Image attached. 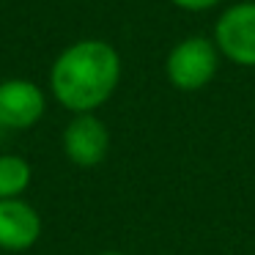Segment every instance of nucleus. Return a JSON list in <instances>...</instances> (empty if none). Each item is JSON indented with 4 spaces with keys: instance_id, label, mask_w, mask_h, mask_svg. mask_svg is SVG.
I'll use <instances>...</instances> for the list:
<instances>
[{
    "instance_id": "obj_4",
    "label": "nucleus",
    "mask_w": 255,
    "mask_h": 255,
    "mask_svg": "<svg viewBox=\"0 0 255 255\" xmlns=\"http://www.w3.org/2000/svg\"><path fill=\"white\" fill-rule=\"evenodd\" d=\"M110 151V129L94 113H77L63 129V154L77 167H96Z\"/></svg>"
},
{
    "instance_id": "obj_5",
    "label": "nucleus",
    "mask_w": 255,
    "mask_h": 255,
    "mask_svg": "<svg viewBox=\"0 0 255 255\" xmlns=\"http://www.w3.org/2000/svg\"><path fill=\"white\" fill-rule=\"evenodd\" d=\"M47 99L33 80H3L0 83V127L30 129L44 118Z\"/></svg>"
},
{
    "instance_id": "obj_8",
    "label": "nucleus",
    "mask_w": 255,
    "mask_h": 255,
    "mask_svg": "<svg viewBox=\"0 0 255 255\" xmlns=\"http://www.w3.org/2000/svg\"><path fill=\"white\" fill-rule=\"evenodd\" d=\"M170 3L184 8V11H209V8L220 6L222 0H170Z\"/></svg>"
},
{
    "instance_id": "obj_1",
    "label": "nucleus",
    "mask_w": 255,
    "mask_h": 255,
    "mask_svg": "<svg viewBox=\"0 0 255 255\" xmlns=\"http://www.w3.org/2000/svg\"><path fill=\"white\" fill-rule=\"evenodd\" d=\"M121 83V55L110 41L83 39L69 44L50 69V88L58 105L77 113H94Z\"/></svg>"
},
{
    "instance_id": "obj_2",
    "label": "nucleus",
    "mask_w": 255,
    "mask_h": 255,
    "mask_svg": "<svg viewBox=\"0 0 255 255\" xmlns=\"http://www.w3.org/2000/svg\"><path fill=\"white\" fill-rule=\"evenodd\" d=\"M220 66V50L206 36L181 39L165 61V74L178 91H200L214 80Z\"/></svg>"
},
{
    "instance_id": "obj_9",
    "label": "nucleus",
    "mask_w": 255,
    "mask_h": 255,
    "mask_svg": "<svg viewBox=\"0 0 255 255\" xmlns=\"http://www.w3.org/2000/svg\"><path fill=\"white\" fill-rule=\"evenodd\" d=\"M99 255H124V253H118V250H107V253H99Z\"/></svg>"
},
{
    "instance_id": "obj_3",
    "label": "nucleus",
    "mask_w": 255,
    "mask_h": 255,
    "mask_svg": "<svg viewBox=\"0 0 255 255\" xmlns=\"http://www.w3.org/2000/svg\"><path fill=\"white\" fill-rule=\"evenodd\" d=\"M214 44L236 66H255V0L233 3L220 14Z\"/></svg>"
},
{
    "instance_id": "obj_7",
    "label": "nucleus",
    "mask_w": 255,
    "mask_h": 255,
    "mask_svg": "<svg viewBox=\"0 0 255 255\" xmlns=\"http://www.w3.org/2000/svg\"><path fill=\"white\" fill-rule=\"evenodd\" d=\"M30 162L19 154H0V200L22 198L30 187Z\"/></svg>"
},
{
    "instance_id": "obj_6",
    "label": "nucleus",
    "mask_w": 255,
    "mask_h": 255,
    "mask_svg": "<svg viewBox=\"0 0 255 255\" xmlns=\"http://www.w3.org/2000/svg\"><path fill=\"white\" fill-rule=\"evenodd\" d=\"M41 239V214L25 198L0 200V250L25 253Z\"/></svg>"
}]
</instances>
